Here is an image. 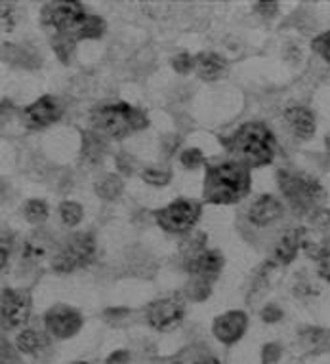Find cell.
Returning a JSON list of instances; mask_svg holds the SVG:
<instances>
[{"instance_id":"cell-1","label":"cell","mask_w":330,"mask_h":364,"mask_svg":"<svg viewBox=\"0 0 330 364\" xmlns=\"http://www.w3.org/2000/svg\"><path fill=\"white\" fill-rule=\"evenodd\" d=\"M43 23L52 27L55 35L71 41L100 38L105 33V21L100 16L86 12L80 2L52 0L43 6Z\"/></svg>"},{"instance_id":"cell-2","label":"cell","mask_w":330,"mask_h":364,"mask_svg":"<svg viewBox=\"0 0 330 364\" xmlns=\"http://www.w3.org/2000/svg\"><path fill=\"white\" fill-rule=\"evenodd\" d=\"M250 193V168L237 161L208 164L203 197L212 204H235Z\"/></svg>"},{"instance_id":"cell-3","label":"cell","mask_w":330,"mask_h":364,"mask_svg":"<svg viewBox=\"0 0 330 364\" xmlns=\"http://www.w3.org/2000/svg\"><path fill=\"white\" fill-rule=\"evenodd\" d=\"M222 144L235 161L248 168L267 166L275 159V136L264 122H246Z\"/></svg>"},{"instance_id":"cell-4","label":"cell","mask_w":330,"mask_h":364,"mask_svg":"<svg viewBox=\"0 0 330 364\" xmlns=\"http://www.w3.org/2000/svg\"><path fill=\"white\" fill-rule=\"evenodd\" d=\"M90 124L92 132L100 134L102 138L124 139L147 128L149 119L142 109L134 105L124 102H111L92 109Z\"/></svg>"},{"instance_id":"cell-5","label":"cell","mask_w":330,"mask_h":364,"mask_svg":"<svg viewBox=\"0 0 330 364\" xmlns=\"http://www.w3.org/2000/svg\"><path fill=\"white\" fill-rule=\"evenodd\" d=\"M277 181L282 197L296 214H315L323 206L326 191L317 178L294 170H279Z\"/></svg>"},{"instance_id":"cell-6","label":"cell","mask_w":330,"mask_h":364,"mask_svg":"<svg viewBox=\"0 0 330 364\" xmlns=\"http://www.w3.org/2000/svg\"><path fill=\"white\" fill-rule=\"evenodd\" d=\"M96 256V239L90 233H75L58 248L52 257V269L58 273H73L86 267Z\"/></svg>"},{"instance_id":"cell-7","label":"cell","mask_w":330,"mask_h":364,"mask_svg":"<svg viewBox=\"0 0 330 364\" xmlns=\"http://www.w3.org/2000/svg\"><path fill=\"white\" fill-rule=\"evenodd\" d=\"M203 206L197 200H189V198H180L174 200L169 206L156 210L155 218L156 223L172 235H183L191 231L193 227L197 225L198 218H201Z\"/></svg>"},{"instance_id":"cell-8","label":"cell","mask_w":330,"mask_h":364,"mask_svg":"<svg viewBox=\"0 0 330 364\" xmlns=\"http://www.w3.org/2000/svg\"><path fill=\"white\" fill-rule=\"evenodd\" d=\"M302 250L315 262H323L330 256V210H319L309 218L302 235Z\"/></svg>"},{"instance_id":"cell-9","label":"cell","mask_w":330,"mask_h":364,"mask_svg":"<svg viewBox=\"0 0 330 364\" xmlns=\"http://www.w3.org/2000/svg\"><path fill=\"white\" fill-rule=\"evenodd\" d=\"M186 316V301L181 296H166V298L155 299L147 307V321L155 330L169 332V330L180 326Z\"/></svg>"},{"instance_id":"cell-10","label":"cell","mask_w":330,"mask_h":364,"mask_svg":"<svg viewBox=\"0 0 330 364\" xmlns=\"http://www.w3.org/2000/svg\"><path fill=\"white\" fill-rule=\"evenodd\" d=\"M183 263H186L187 273L193 277V281L212 284L222 271L223 256L222 252L201 248V250L183 256Z\"/></svg>"},{"instance_id":"cell-11","label":"cell","mask_w":330,"mask_h":364,"mask_svg":"<svg viewBox=\"0 0 330 364\" xmlns=\"http://www.w3.org/2000/svg\"><path fill=\"white\" fill-rule=\"evenodd\" d=\"M63 114V105L58 97L43 96L21 111V122L31 130H43L46 126L54 124Z\"/></svg>"},{"instance_id":"cell-12","label":"cell","mask_w":330,"mask_h":364,"mask_svg":"<svg viewBox=\"0 0 330 364\" xmlns=\"http://www.w3.org/2000/svg\"><path fill=\"white\" fill-rule=\"evenodd\" d=\"M2 330H14L27 323L31 315V299L29 296L21 290L14 288H4L2 290Z\"/></svg>"},{"instance_id":"cell-13","label":"cell","mask_w":330,"mask_h":364,"mask_svg":"<svg viewBox=\"0 0 330 364\" xmlns=\"http://www.w3.org/2000/svg\"><path fill=\"white\" fill-rule=\"evenodd\" d=\"M44 324H46L48 334H52L54 338H60V340H67V338H73L80 330V326H82V316H80V313L77 309H73L69 305L60 304L46 311Z\"/></svg>"},{"instance_id":"cell-14","label":"cell","mask_w":330,"mask_h":364,"mask_svg":"<svg viewBox=\"0 0 330 364\" xmlns=\"http://www.w3.org/2000/svg\"><path fill=\"white\" fill-rule=\"evenodd\" d=\"M302 235L304 227H288L284 229L279 239L273 242L271 248V263L273 265H288L292 263L302 250Z\"/></svg>"},{"instance_id":"cell-15","label":"cell","mask_w":330,"mask_h":364,"mask_svg":"<svg viewBox=\"0 0 330 364\" xmlns=\"http://www.w3.org/2000/svg\"><path fill=\"white\" fill-rule=\"evenodd\" d=\"M248 326V318L243 311H228L214 321L212 332L225 346H233L243 338Z\"/></svg>"},{"instance_id":"cell-16","label":"cell","mask_w":330,"mask_h":364,"mask_svg":"<svg viewBox=\"0 0 330 364\" xmlns=\"http://www.w3.org/2000/svg\"><path fill=\"white\" fill-rule=\"evenodd\" d=\"M282 119L287 122L288 130L294 134L298 139H309L317 130V120L315 113L306 105H288L282 111Z\"/></svg>"},{"instance_id":"cell-17","label":"cell","mask_w":330,"mask_h":364,"mask_svg":"<svg viewBox=\"0 0 330 364\" xmlns=\"http://www.w3.org/2000/svg\"><path fill=\"white\" fill-rule=\"evenodd\" d=\"M284 215V206L273 195H262L250 204L248 208V221L256 227H265L275 223Z\"/></svg>"},{"instance_id":"cell-18","label":"cell","mask_w":330,"mask_h":364,"mask_svg":"<svg viewBox=\"0 0 330 364\" xmlns=\"http://www.w3.org/2000/svg\"><path fill=\"white\" fill-rule=\"evenodd\" d=\"M55 246V242L52 240L48 233H44V231H35V233L31 235L29 239L25 240L23 245V262L27 263H38L41 259L48 256L52 248Z\"/></svg>"},{"instance_id":"cell-19","label":"cell","mask_w":330,"mask_h":364,"mask_svg":"<svg viewBox=\"0 0 330 364\" xmlns=\"http://www.w3.org/2000/svg\"><path fill=\"white\" fill-rule=\"evenodd\" d=\"M195 71L203 80H218L228 71V63L214 52H201L195 58Z\"/></svg>"},{"instance_id":"cell-20","label":"cell","mask_w":330,"mask_h":364,"mask_svg":"<svg viewBox=\"0 0 330 364\" xmlns=\"http://www.w3.org/2000/svg\"><path fill=\"white\" fill-rule=\"evenodd\" d=\"M107 153L105 138L96 132H82V149H80V161L88 168L97 166Z\"/></svg>"},{"instance_id":"cell-21","label":"cell","mask_w":330,"mask_h":364,"mask_svg":"<svg viewBox=\"0 0 330 364\" xmlns=\"http://www.w3.org/2000/svg\"><path fill=\"white\" fill-rule=\"evenodd\" d=\"M174 364H222L218 357L203 343L183 347L174 357Z\"/></svg>"},{"instance_id":"cell-22","label":"cell","mask_w":330,"mask_h":364,"mask_svg":"<svg viewBox=\"0 0 330 364\" xmlns=\"http://www.w3.org/2000/svg\"><path fill=\"white\" fill-rule=\"evenodd\" d=\"M50 346V338L36 330H23L16 338V347L23 355H38Z\"/></svg>"},{"instance_id":"cell-23","label":"cell","mask_w":330,"mask_h":364,"mask_svg":"<svg viewBox=\"0 0 330 364\" xmlns=\"http://www.w3.org/2000/svg\"><path fill=\"white\" fill-rule=\"evenodd\" d=\"M94 189H96L97 197L105 198V200H115V198L120 197V193L124 189V183L117 173H105V176L97 179Z\"/></svg>"},{"instance_id":"cell-24","label":"cell","mask_w":330,"mask_h":364,"mask_svg":"<svg viewBox=\"0 0 330 364\" xmlns=\"http://www.w3.org/2000/svg\"><path fill=\"white\" fill-rule=\"evenodd\" d=\"M304 347L309 351H330V332L321 328H307L302 336Z\"/></svg>"},{"instance_id":"cell-25","label":"cell","mask_w":330,"mask_h":364,"mask_svg":"<svg viewBox=\"0 0 330 364\" xmlns=\"http://www.w3.org/2000/svg\"><path fill=\"white\" fill-rule=\"evenodd\" d=\"M23 215L25 220L33 223V225H43L50 215L48 204L44 203V200H29V203L25 204Z\"/></svg>"},{"instance_id":"cell-26","label":"cell","mask_w":330,"mask_h":364,"mask_svg":"<svg viewBox=\"0 0 330 364\" xmlns=\"http://www.w3.org/2000/svg\"><path fill=\"white\" fill-rule=\"evenodd\" d=\"M142 179H144L145 183H149V186H166L170 179H172V172H170L169 168L164 166H156V164H151L142 172Z\"/></svg>"},{"instance_id":"cell-27","label":"cell","mask_w":330,"mask_h":364,"mask_svg":"<svg viewBox=\"0 0 330 364\" xmlns=\"http://www.w3.org/2000/svg\"><path fill=\"white\" fill-rule=\"evenodd\" d=\"M60 215L61 221H63L67 227H75L82 221V208H80V204L65 200V203L60 204Z\"/></svg>"},{"instance_id":"cell-28","label":"cell","mask_w":330,"mask_h":364,"mask_svg":"<svg viewBox=\"0 0 330 364\" xmlns=\"http://www.w3.org/2000/svg\"><path fill=\"white\" fill-rule=\"evenodd\" d=\"M52 48L55 50V54L60 55V60L65 61L67 63V61H69V55H71V52H73V48H75V41L67 38V36L55 35Z\"/></svg>"},{"instance_id":"cell-29","label":"cell","mask_w":330,"mask_h":364,"mask_svg":"<svg viewBox=\"0 0 330 364\" xmlns=\"http://www.w3.org/2000/svg\"><path fill=\"white\" fill-rule=\"evenodd\" d=\"M312 48L330 65V31H326L323 35H319L317 38H313Z\"/></svg>"},{"instance_id":"cell-30","label":"cell","mask_w":330,"mask_h":364,"mask_svg":"<svg viewBox=\"0 0 330 364\" xmlns=\"http://www.w3.org/2000/svg\"><path fill=\"white\" fill-rule=\"evenodd\" d=\"M2 8V27L4 31H14V25H16V4L14 2H2L0 4Z\"/></svg>"},{"instance_id":"cell-31","label":"cell","mask_w":330,"mask_h":364,"mask_svg":"<svg viewBox=\"0 0 330 364\" xmlns=\"http://www.w3.org/2000/svg\"><path fill=\"white\" fill-rule=\"evenodd\" d=\"M180 162L186 168H197L204 164V155L201 153V149H187L181 153Z\"/></svg>"},{"instance_id":"cell-32","label":"cell","mask_w":330,"mask_h":364,"mask_svg":"<svg viewBox=\"0 0 330 364\" xmlns=\"http://www.w3.org/2000/svg\"><path fill=\"white\" fill-rule=\"evenodd\" d=\"M172 67L176 69V73H180V75H187V73L195 69V58L189 54H180L176 55L174 60H172Z\"/></svg>"},{"instance_id":"cell-33","label":"cell","mask_w":330,"mask_h":364,"mask_svg":"<svg viewBox=\"0 0 330 364\" xmlns=\"http://www.w3.org/2000/svg\"><path fill=\"white\" fill-rule=\"evenodd\" d=\"M281 357V349L275 343L264 347V353H262V358H264V364H275Z\"/></svg>"},{"instance_id":"cell-34","label":"cell","mask_w":330,"mask_h":364,"mask_svg":"<svg viewBox=\"0 0 330 364\" xmlns=\"http://www.w3.org/2000/svg\"><path fill=\"white\" fill-rule=\"evenodd\" d=\"M262 318H264L265 323H275L279 318H282V311L275 305H267L264 311H262Z\"/></svg>"},{"instance_id":"cell-35","label":"cell","mask_w":330,"mask_h":364,"mask_svg":"<svg viewBox=\"0 0 330 364\" xmlns=\"http://www.w3.org/2000/svg\"><path fill=\"white\" fill-rule=\"evenodd\" d=\"M256 10H258L264 18H267V16L271 18V16H275L277 10H279V4H277V2H258V4H256Z\"/></svg>"},{"instance_id":"cell-36","label":"cell","mask_w":330,"mask_h":364,"mask_svg":"<svg viewBox=\"0 0 330 364\" xmlns=\"http://www.w3.org/2000/svg\"><path fill=\"white\" fill-rule=\"evenodd\" d=\"M319 275L330 284V256L323 259V262H319Z\"/></svg>"},{"instance_id":"cell-37","label":"cell","mask_w":330,"mask_h":364,"mask_svg":"<svg viewBox=\"0 0 330 364\" xmlns=\"http://www.w3.org/2000/svg\"><path fill=\"white\" fill-rule=\"evenodd\" d=\"M127 358H128V353L119 351V353H117V355H113V357L109 358L107 363H109V364H119L120 360H127Z\"/></svg>"},{"instance_id":"cell-38","label":"cell","mask_w":330,"mask_h":364,"mask_svg":"<svg viewBox=\"0 0 330 364\" xmlns=\"http://www.w3.org/2000/svg\"><path fill=\"white\" fill-rule=\"evenodd\" d=\"M324 144H326V149H329V153H330V136L326 138V141H324Z\"/></svg>"},{"instance_id":"cell-39","label":"cell","mask_w":330,"mask_h":364,"mask_svg":"<svg viewBox=\"0 0 330 364\" xmlns=\"http://www.w3.org/2000/svg\"><path fill=\"white\" fill-rule=\"evenodd\" d=\"M73 364H90V363H73Z\"/></svg>"}]
</instances>
